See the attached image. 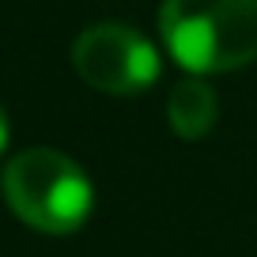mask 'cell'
I'll return each instance as SVG.
<instances>
[{"label":"cell","mask_w":257,"mask_h":257,"mask_svg":"<svg viewBox=\"0 0 257 257\" xmlns=\"http://www.w3.org/2000/svg\"><path fill=\"white\" fill-rule=\"evenodd\" d=\"M159 34L193 76L246 68L257 61V0H163Z\"/></svg>","instance_id":"cell-1"},{"label":"cell","mask_w":257,"mask_h":257,"mask_svg":"<svg viewBox=\"0 0 257 257\" xmlns=\"http://www.w3.org/2000/svg\"><path fill=\"white\" fill-rule=\"evenodd\" d=\"M0 182L8 208L42 234L80 231L95 204L91 178L57 148H23Z\"/></svg>","instance_id":"cell-2"},{"label":"cell","mask_w":257,"mask_h":257,"mask_svg":"<svg viewBox=\"0 0 257 257\" xmlns=\"http://www.w3.org/2000/svg\"><path fill=\"white\" fill-rule=\"evenodd\" d=\"M72 64L80 80L106 95H140L159 80V53L125 23H95L76 38Z\"/></svg>","instance_id":"cell-3"},{"label":"cell","mask_w":257,"mask_h":257,"mask_svg":"<svg viewBox=\"0 0 257 257\" xmlns=\"http://www.w3.org/2000/svg\"><path fill=\"white\" fill-rule=\"evenodd\" d=\"M219 117V98L201 76H185L167 95V121L182 140H201Z\"/></svg>","instance_id":"cell-4"},{"label":"cell","mask_w":257,"mask_h":257,"mask_svg":"<svg viewBox=\"0 0 257 257\" xmlns=\"http://www.w3.org/2000/svg\"><path fill=\"white\" fill-rule=\"evenodd\" d=\"M8 137H12V125H8V113H4V106H0V155H4V148H8Z\"/></svg>","instance_id":"cell-5"}]
</instances>
